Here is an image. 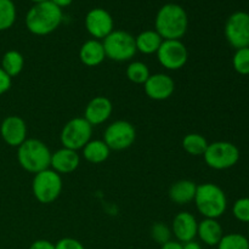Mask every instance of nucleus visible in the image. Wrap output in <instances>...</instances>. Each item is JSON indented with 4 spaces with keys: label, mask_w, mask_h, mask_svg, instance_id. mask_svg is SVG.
<instances>
[{
    "label": "nucleus",
    "mask_w": 249,
    "mask_h": 249,
    "mask_svg": "<svg viewBox=\"0 0 249 249\" xmlns=\"http://www.w3.org/2000/svg\"><path fill=\"white\" fill-rule=\"evenodd\" d=\"M172 229L164 223H156L151 228V237L160 246L172 241Z\"/></svg>",
    "instance_id": "29"
},
{
    "label": "nucleus",
    "mask_w": 249,
    "mask_h": 249,
    "mask_svg": "<svg viewBox=\"0 0 249 249\" xmlns=\"http://www.w3.org/2000/svg\"><path fill=\"white\" fill-rule=\"evenodd\" d=\"M156 53L160 66L169 71L181 70L189 60V51L181 40H163Z\"/></svg>",
    "instance_id": "10"
},
{
    "label": "nucleus",
    "mask_w": 249,
    "mask_h": 249,
    "mask_svg": "<svg viewBox=\"0 0 249 249\" xmlns=\"http://www.w3.org/2000/svg\"><path fill=\"white\" fill-rule=\"evenodd\" d=\"M145 94L155 101H164L173 95L175 90V83L170 75L164 73H155L148 77L143 84Z\"/></svg>",
    "instance_id": "13"
},
{
    "label": "nucleus",
    "mask_w": 249,
    "mask_h": 249,
    "mask_svg": "<svg viewBox=\"0 0 249 249\" xmlns=\"http://www.w3.org/2000/svg\"><path fill=\"white\" fill-rule=\"evenodd\" d=\"M50 1L53 2V4H55L56 6L60 7V9H62V7L70 6L73 2V0H50Z\"/></svg>",
    "instance_id": "36"
},
{
    "label": "nucleus",
    "mask_w": 249,
    "mask_h": 249,
    "mask_svg": "<svg viewBox=\"0 0 249 249\" xmlns=\"http://www.w3.org/2000/svg\"><path fill=\"white\" fill-rule=\"evenodd\" d=\"M248 240H249V229H248Z\"/></svg>",
    "instance_id": "38"
},
{
    "label": "nucleus",
    "mask_w": 249,
    "mask_h": 249,
    "mask_svg": "<svg viewBox=\"0 0 249 249\" xmlns=\"http://www.w3.org/2000/svg\"><path fill=\"white\" fill-rule=\"evenodd\" d=\"M182 249H202V246L196 241H190V242L182 243Z\"/></svg>",
    "instance_id": "35"
},
{
    "label": "nucleus",
    "mask_w": 249,
    "mask_h": 249,
    "mask_svg": "<svg viewBox=\"0 0 249 249\" xmlns=\"http://www.w3.org/2000/svg\"><path fill=\"white\" fill-rule=\"evenodd\" d=\"M80 164V157L77 151L62 147L51 153L50 168L58 174H71Z\"/></svg>",
    "instance_id": "17"
},
{
    "label": "nucleus",
    "mask_w": 249,
    "mask_h": 249,
    "mask_svg": "<svg viewBox=\"0 0 249 249\" xmlns=\"http://www.w3.org/2000/svg\"><path fill=\"white\" fill-rule=\"evenodd\" d=\"M82 150L85 160L92 164L104 163L105 160H108L109 153H111V150L104 140H90Z\"/></svg>",
    "instance_id": "22"
},
{
    "label": "nucleus",
    "mask_w": 249,
    "mask_h": 249,
    "mask_svg": "<svg viewBox=\"0 0 249 249\" xmlns=\"http://www.w3.org/2000/svg\"><path fill=\"white\" fill-rule=\"evenodd\" d=\"M17 11L12 0H0V32L14 26Z\"/></svg>",
    "instance_id": "26"
},
{
    "label": "nucleus",
    "mask_w": 249,
    "mask_h": 249,
    "mask_svg": "<svg viewBox=\"0 0 249 249\" xmlns=\"http://www.w3.org/2000/svg\"><path fill=\"white\" fill-rule=\"evenodd\" d=\"M113 111L111 100L106 96H96L89 101L84 111V118L92 126L100 125L108 121Z\"/></svg>",
    "instance_id": "16"
},
{
    "label": "nucleus",
    "mask_w": 249,
    "mask_h": 249,
    "mask_svg": "<svg viewBox=\"0 0 249 249\" xmlns=\"http://www.w3.org/2000/svg\"><path fill=\"white\" fill-rule=\"evenodd\" d=\"M135 126L128 121H116L109 124L104 133V141L109 150L123 151L135 142Z\"/></svg>",
    "instance_id": "9"
},
{
    "label": "nucleus",
    "mask_w": 249,
    "mask_h": 249,
    "mask_svg": "<svg viewBox=\"0 0 249 249\" xmlns=\"http://www.w3.org/2000/svg\"><path fill=\"white\" fill-rule=\"evenodd\" d=\"M240 150L229 141H215L209 143L203 158L209 168L215 170H226L235 167L240 160Z\"/></svg>",
    "instance_id": "6"
},
{
    "label": "nucleus",
    "mask_w": 249,
    "mask_h": 249,
    "mask_svg": "<svg viewBox=\"0 0 249 249\" xmlns=\"http://www.w3.org/2000/svg\"><path fill=\"white\" fill-rule=\"evenodd\" d=\"M79 58L83 65L88 66V67H96V66L101 65L106 58L102 41L97 40V39H90V40L85 41L80 46Z\"/></svg>",
    "instance_id": "18"
},
{
    "label": "nucleus",
    "mask_w": 249,
    "mask_h": 249,
    "mask_svg": "<svg viewBox=\"0 0 249 249\" xmlns=\"http://www.w3.org/2000/svg\"><path fill=\"white\" fill-rule=\"evenodd\" d=\"M232 214L241 223L249 224V197L238 198L232 206Z\"/></svg>",
    "instance_id": "30"
},
{
    "label": "nucleus",
    "mask_w": 249,
    "mask_h": 249,
    "mask_svg": "<svg viewBox=\"0 0 249 249\" xmlns=\"http://www.w3.org/2000/svg\"><path fill=\"white\" fill-rule=\"evenodd\" d=\"M0 67L9 77H17L24 67L23 55L17 50L6 51L1 58V66Z\"/></svg>",
    "instance_id": "23"
},
{
    "label": "nucleus",
    "mask_w": 249,
    "mask_h": 249,
    "mask_svg": "<svg viewBox=\"0 0 249 249\" xmlns=\"http://www.w3.org/2000/svg\"><path fill=\"white\" fill-rule=\"evenodd\" d=\"M194 202L197 211L207 219L220 218L228 209V197L225 192L213 182L197 185Z\"/></svg>",
    "instance_id": "3"
},
{
    "label": "nucleus",
    "mask_w": 249,
    "mask_h": 249,
    "mask_svg": "<svg viewBox=\"0 0 249 249\" xmlns=\"http://www.w3.org/2000/svg\"><path fill=\"white\" fill-rule=\"evenodd\" d=\"M0 135L5 143L11 147H18L27 140V124L21 117L9 116L1 122Z\"/></svg>",
    "instance_id": "14"
},
{
    "label": "nucleus",
    "mask_w": 249,
    "mask_h": 249,
    "mask_svg": "<svg viewBox=\"0 0 249 249\" xmlns=\"http://www.w3.org/2000/svg\"><path fill=\"white\" fill-rule=\"evenodd\" d=\"M17 160L26 172L36 174L50 168L51 152L43 141L27 139L17 147Z\"/></svg>",
    "instance_id": "4"
},
{
    "label": "nucleus",
    "mask_w": 249,
    "mask_h": 249,
    "mask_svg": "<svg viewBox=\"0 0 249 249\" xmlns=\"http://www.w3.org/2000/svg\"><path fill=\"white\" fill-rule=\"evenodd\" d=\"M189 17L182 6L178 4H165L156 15L155 31L163 40H180L186 34Z\"/></svg>",
    "instance_id": "1"
},
{
    "label": "nucleus",
    "mask_w": 249,
    "mask_h": 249,
    "mask_svg": "<svg viewBox=\"0 0 249 249\" xmlns=\"http://www.w3.org/2000/svg\"><path fill=\"white\" fill-rule=\"evenodd\" d=\"M126 78L130 80L134 84H145L146 80L151 75L148 66L146 63L141 62V61H134V62L129 63L128 67L125 70Z\"/></svg>",
    "instance_id": "25"
},
{
    "label": "nucleus",
    "mask_w": 249,
    "mask_h": 249,
    "mask_svg": "<svg viewBox=\"0 0 249 249\" xmlns=\"http://www.w3.org/2000/svg\"><path fill=\"white\" fill-rule=\"evenodd\" d=\"M85 28L94 39L104 40L109 33L114 31L113 18L107 10L95 7L85 16Z\"/></svg>",
    "instance_id": "12"
},
{
    "label": "nucleus",
    "mask_w": 249,
    "mask_h": 249,
    "mask_svg": "<svg viewBox=\"0 0 249 249\" xmlns=\"http://www.w3.org/2000/svg\"><path fill=\"white\" fill-rule=\"evenodd\" d=\"M55 249H85L82 242L72 237H66L58 241L55 245Z\"/></svg>",
    "instance_id": "31"
},
{
    "label": "nucleus",
    "mask_w": 249,
    "mask_h": 249,
    "mask_svg": "<svg viewBox=\"0 0 249 249\" xmlns=\"http://www.w3.org/2000/svg\"><path fill=\"white\" fill-rule=\"evenodd\" d=\"M160 249H182V243L178 242V241H169L165 245L160 246Z\"/></svg>",
    "instance_id": "34"
},
{
    "label": "nucleus",
    "mask_w": 249,
    "mask_h": 249,
    "mask_svg": "<svg viewBox=\"0 0 249 249\" xmlns=\"http://www.w3.org/2000/svg\"><path fill=\"white\" fill-rule=\"evenodd\" d=\"M62 9L50 0L34 4L26 15V27L32 34L48 36L60 27L62 22Z\"/></svg>",
    "instance_id": "2"
},
{
    "label": "nucleus",
    "mask_w": 249,
    "mask_h": 249,
    "mask_svg": "<svg viewBox=\"0 0 249 249\" xmlns=\"http://www.w3.org/2000/svg\"><path fill=\"white\" fill-rule=\"evenodd\" d=\"M197 236L204 245L212 246V247L218 246L224 236L223 226L216 219L204 218L201 223H198Z\"/></svg>",
    "instance_id": "20"
},
{
    "label": "nucleus",
    "mask_w": 249,
    "mask_h": 249,
    "mask_svg": "<svg viewBox=\"0 0 249 249\" xmlns=\"http://www.w3.org/2000/svg\"><path fill=\"white\" fill-rule=\"evenodd\" d=\"M233 70L241 75H249V48L237 49L232 57Z\"/></svg>",
    "instance_id": "28"
},
{
    "label": "nucleus",
    "mask_w": 249,
    "mask_h": 249,
    "mask_svg": "<svg viewBox=\"0 0 249 249\" xmlns=\"http://www.w3.org/2000/svg\"><path fill=\"white\" fill-rule=\"evenodd\" d=\"M31 1H33L34 4H38V2H43V1H48V0H31Z\"/></svg>",
    "instance_id": "37"
},
{
    "label": "nucleus",
    "mask_w": 249,
    "mask_h": 249,
    "mask_svg": "<svg viewBox=\"0 0 249 249\" xmlns=\"http://www.w3.org/2000/svg\"><path fill=\"white\" fill-rule=\"evenodd\" d=\"M181 145L185 152L197 157V156L204 155L209 143L207 139L203 135H201V134L191 133L184 136Z\"/></svg>",
    "instance_id": "24"
},
{
    "label": "nucleus",
    "mask_w": 249,
    "mask_h": 249,
    "mask_svg": "<svg viewBox=\"0 0 249 249\" xmlns=\"http://www.w3.org/2000/svg\"><path fill=\"white\" fill-rule=\"evenodd\" d=\"M218 249H249V240L242 233H229L223 236Z\"/></svg>",
    "instance_id": "27"
},
{
    "label": "nucleus",
    "mask_w": 249,
    "mask_h": 249,
    "mask_svg": "<svg viewBox=\"0 0 249 249\" xmlns=\"http://www.w3.org/2000/svg\"><path fill=\"white\" fill-rule=\"evenodd\" d=\"M197 185L191 180H179L170 186L168 196L173 203L184 206L192 202L196 196Z\"/></svg>",
    "instance_id": "19"
},
{
    "label": "nucleus",
    "mask_w": 249,
    "mask_h": 249,
    "mask_svg": "<svg viewBox=\"0 0 249 249\" xmlns=\"http://www.w3.org/2000/svg\"><path fill=\"white\" fill-rule=\"evenodd\" d=\"M102 45H104L106 58L117 62L131 60L138 51L135 45V36L125 31L114 29L102 40Z\"/></svg>",
    "instance_id": "7"
},
{
    "label": "nucleus",
    "mask_w": 249,
    "mask_h": 249,
    "mask_svg": "<svg viewBox=\"0 0 249 249\" xmlns=\"http://www.w3.org/2000/svg\"><path fill=\"white\" fill-rule=\"evenodd\" d=\"M225 38L232 48H249V14L236 11L228 18L225 24Z\"/></svg>",
    "instance_id": "11"
},
{
    "label": "nucleus",
    "mask_w": 249,
    "mask_h": 249,
    "mask_svg": "<svg viewBox=\"0 0 249 249\" xmlns=\"http://www.w3.org/2000/svg\"><path fill=\"white\" fill-rule=\"evenodd\" d=\"M92 128L94 126L84 117L71 119L63 125L61 130V143L63 147L70 148V150H82L91 140Z\"/></svg>",
    "instance_id": "8"
},
{
    "label": "nucleus",
    "mask_w": 249,
    "mask_h": 249,
    "mask_svg": "<svg viewBox=\"0 0 249 249\" xmlns=\"http://www.w3.org/2000/svg\"><path fill=\"white\" fill-rule=\"evenodd\" d=\"M11 83L12 78L9 77V75L1 70V67H0V95L9 91V89L11 88Z\"/></svg>",
    "instance_id": "32"
},
{
    "label": "nucleus",
    "mask_w": 249,
    "mask_h": 249,
    "mask_svg": "<svg viewBox=\"0 0 249 249\" xmlns=\"http://www.w3.org/2000/svg\"><path fill=\"white\" fill-rule=\"evenodd\" d=\"M197 223L195 215L189 212H180L174 216L172 224V232L177 237L178 242L186 243L194 241L197 236Z\"/></svg>",
    "instance_id": "15"
},
{
    "label": "nucleus",
    "mask_w": 249,
    "mask_h": 249,
    "mask_svg": "<svg viewBox=\"0 0 249 249\" xmlns=\"http://www.w3.org/2000/svg\"><path fill=\"white\" fill-rule=\"evenodd\" d=\"M29 249H55V245L48 240H36L29 246Z\"/></svg>",
    "instance_id": "33"
},
{
    "label": "nucleus",
    "mask_w": 249,
    "mask_h": 249,
    "mask_svg": "<svg viewBox=\"0 0 249 249\" xmlns=\"http://www.w3.org/2000/svg\"><path fill=\"white\" fill-rule=\"evenodd\" d=\"M62 186L61 175L51 168L34 174L32 181L33 196L41 204H50L55 202L62 192Z\"/></svg>",
    "instance_id": "5"
},
{
    "label": "nucleus",
    "mask_w": 249,
    "mask_h": 249,
    "mask_svg": "<svg viewBox=\"0 0 249 249\" xmlns=\"http://www.w3.org/2000/svg\"><path fill=\"white\" fill-rule=\"evenodd\" d=\"M162 41V36L157 32L153 29H147L135 36L136 50L143 55H152L157 53Z\"/></svg>",
    "instance_id": "21"
}]
</instances>
